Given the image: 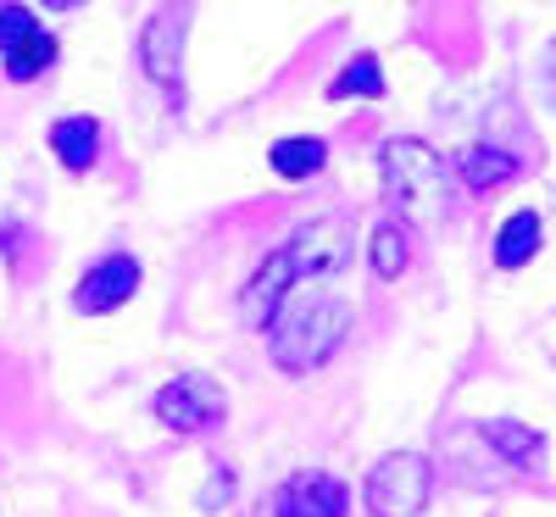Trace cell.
<instances>
[{"mask_svg":"<svg viewBox=\"0 0 556 517\" xmlns=\"http://www.w3.org/2000/svg\"><path fill=\"white\" fill-rule=\"evenodd\" d=\"M262 328H267V356L278 367L285 373H312V367L329 362L340 351V340L351 335V301L329 290V273H317V278H301Z\"/></svg>","mask_w":556,"mask_h":517,"instance_id":"6da1fadb","label":"cell"},{"mask_svg":"<svg viewBox=\"0 0 556 517\" xmlns=\"http://www.w3.org/2000/svg\"><path fill=\"white\" fill-rule=\"evenodd\" d=\"M384 184L412 223H434L445 212V162L424 139H390L384 146Z\"/></svg>","mask_w":556,"mask_h":517,"instance_id":"7a4b0ae2","label":"cell"},{"mask_svg":"<svg viewBox=\"0 0 556 517\" xmlns=\"http://www.w3.org/2000/svg\"><path fill=\"white\" fill-rule=\"evenodd\" d=\"M367 512L374 517H417L434 495V462L417 451H390L367 474Z\"/></svg>","mask_w":556,"mask_h":517,"instance_id":"3957f363","label":"cell"},{"mask_svg":"<svg viewBox=\"0 0 556 517\" xmlns=\"http://www.w3.org/2000/svg\"><path fill=\"white\" fill-rule=\"evenodd\" d=\"M151 412H156L162 429H173V434H206V429L223 423L228 395H223V384L206 379V373H178V379H167L156 390Z\"/></svg>","mask_w":556,"mask_h":517,"instance_id":"277c9868","label":"cell"},{"mask_svg":"<svg viewBox=\"0 0 556 517\" xmlns=\"http://www.w3.org/2000/svg\"><path fill=\"white\" fill-rule=\"evenodd\" d=\"M184 28H190V0H173V7H162V12L146 23V34H139V67H146L156 84H173V78H178Z\"/></svg>","mask_w":556,"mask_h":517,"instance_id":"5b68a950","label":"cell"},{"mask_svg":"<svg viewBox=\"0 0 556 517\" xmlns=\"http://www.w3.org/2000/svg\"><path fill=\"white\" fill-rule=\"evenodd\" d=\"M273 517H345V484L334 474H295L278 484Z\"/></svg>","mask_w":556,"mask_h":517,"instance_id":"8992f818","label":"cell"},{"mask_svg":"<svg viewBox=\"0 0 556 517\" xmlns=\"http://www.w3.org/2000/svg\"><path fill=\"white\" fill-rule=\"evenodd\" d=\"M301 278H306V267H301V256H295L290 240H285V245L262 262V273L245 285V317H251V323H267V317L278 312V301H285Z\"/></svg>","mask_w":556,"mask_h":517,"instance_id":"52a82bcc","label":"cell"},{"mask_svg":"<svg viewBox=\"0 0 556 517\" xmlns=\"http://www.w3.org/2000/svg\"><path fill=\"white\" fill-rule=\"evenodd\" d=\"M139 290V262L134 256H106L78 278V312H117Z\"/></svg>","mask_w":556,"mask_h":517,"instance_id":"ba28073f","label":"cell"},{"mask_svg":"<svg viewBox=\"0 0 556 517\" xmlns=\"http://www.w3.org/2000/svg\"><path fill=\"white\" fill-rule=\"evenodd\" d=\"M456 173H462L468 190L490 196V190H501V184H513L523 173V162L513 151H501V146H468V151L456 156Z\"/></svg>","mask_w":556,"mask_h":517,"instance_id":"9c48e42d","label":"cell"},{"mask_svg":"<svg viewBox=\"0 0 556 517\" xmlns=\"http://www.w3.org/2000/svg\"><path fill=\"white\" fill-rule=\"evenodd\" d=\"M51 151H56V162L73 167V173L96 167V156H101V123H96V117H62V123L51 128Z\"/></svg>","mask_w":556,"mask_h":517,"instance_id":"30bf717a","label":"cell"},{"mask_svg":"<svg viewBox=\"0 0 556 517\" xmlns=\"http://www.w3.org/2000/svg\"><path fill=\"white\" fill-rule=\"evenodd\" d=\"M540 217L534 212H513L501 223V234H495V267H523V262H534V251H540Z\"/></svg>","mask_w":556,"mask_h":517,"instance_id":"8fae6325","label":"cell"},{"mask_svg":"<svg viewBox=\"0 0 556 517\" xmlns=\"http://www.w3.org/2000/svg\"><path fill=\"white\" fill-rule=\"evenodd\" d=\"M56 62V39L51 34H45L39 23L28 28V34H17L12 45H7V73L17 78V84H28V78H39L45 67H51Z\"/></svg>","mask_w":556,"mask_h":517,"instance_id":"7c38bea8","label":"cell"},{"mask_svg":"<svg viewBox=\"0 0 556 517\" xmlns=\"http://www.w3.org/2000/svg\"><path fill=\"white\" fill-rule=\"evenodd\" d=\"M479 434H484V445H490V451H501V462H506V467H529V462L540 456V445H545L534 429H523V423H484Z\"/></svg>","mask_w":556,"mask_h":517,"instance_id":"4fadbf2b","label":"cell"},{"mask_svg":"<svg viewBox=\"0 0 556 517\" xmlns=\"http://www.w3.org/2000/svg\"><path fill=\"white\" fill-rule=\"evenodd\" d=\"M273 173L278 178H312L323 162H329V146L323 139H278V146L267 151Z\"/></svg>","mask_w":556,"mask_h":517,"instance_id":"5bb4252c","label":"cell"},{"mask_svg":"<svg viewBox=\"0 0 556 517\" xmlns=\"http://www.w3.org/2000/svg\"><path fill=\"white\" fill-rule=\"evenodd\" d=\"M329 96L334 101H379L384 96V73H379V56H351L345 67H340V78L329 84Z\"/></svg>","mask_w":556,"mask_h":517,"instance_id":"9a60e30c","label":"cell"},{"mask_svg":"<svg viewBox=\"0 0 556 517\" xmlns=\"http://www.w3.org/2000/svg\"><path fill=\"white\" fill-rule=\"evenodd\" d=\"M374 273L379 278H401L406 273V262H412V245H406V228H395V223H384L379 234H374Z\"/></svg>","mask_w":556,"mask_h":517,"instance_id":"2e32d148","label":"cell"},{"mask_svg":"<svg viewBox=\"0 0 556 517\" xmlns=\"http://www.w3.org/2000/svg\"><path fill=\"white\" fill-rule=\"evenodd\" d=\"M34 28V12H23V7H0V51L17 39V34H28Z\"/></svg>","mask_w":556,"mask_h":517,"instance_id":"e0dca14e","label":"cell"},{"mask_svg":"<svg viewBox=\"0 0 556 517\" xmlns=\"http://www.w3.org/2000/svg\"><path fill=\"white\" fill-rule=\"evenodd\" d=\"M540 67H545V84H551V89H556V39H551V45H545V62H540Z\"/></svg>","mask_w":556,"mask_h":517,"instance_id":"ac0fdd59","label":"cell"},{"mask_svg":"<svg viewBox=\"0 0 556 517\" xmlns=\"http://www.w3.org/2000/svg\"><path fill=\"white\" fill-rule=\"evenodd\" d=\"M45 7H56V12H67V7H78V0H45Z\"/></svg>","mask_w":556,"mask_h":517,"instance_id":"d6986e66","label":"cell"}]
</instances>
